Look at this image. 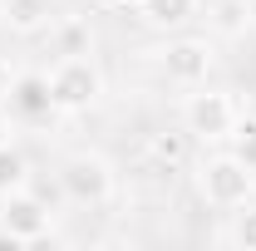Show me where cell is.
<instances>
[{
	"label": "cell",
	"instance_id": "cell-1",
	"mask_svg": "<svg viewBox=\"0 0 256 251\" xmlns=\"http://www.w3.org/2000/svg\"><path fill=\"white\" fill-rule=\"evenodd\" d=\"M44 84H50V108L60 114H89L108 94V79L94 54H60L54 69L44 74Z\"/></svg>",
	"mask_w": 256,
	"mask_h": 251
},
{
	"label": "cell",
	"instance_id": "cell-2",
	"mask_svg": "<svg viewBox=\"0 0 256 251\" xmlns=\"http://www.w3.org/2000/svg\"><path fill=\"white\" fill-rule=\"evenodd\" d=\"M197 197L212 212H232L256 197V168L242 153H207L197 162Z\"/></svg>",
	"mask_w": 256,
	"mask_h": 251
},
{
	"label": "cell",
	"instance_id": "cell-3",
	"mask_svg": "<svg viewBox=\"0 0 256 251\" xmlns=\"http://www.w3.org/2000/svg\"><path fill=\"white\" fill-rule=\"evenodd\" d=\"M54 182H60L64 202H74V207H108L114 202V192H118V172H114V162L94 148H79V153H69L60 162V172H54Z\"/></svg>",
	"mask_w": 256,
	"mask_h": 251
},
{
	"label": "cell",
	"instance_id": "cell-4",
	"mask_svg": "<svg viewBox=\"0 0 256 251\" xmlns=\"http://www.w3.org/2000/svg\"><path fill=\"white\" fill-rule=\"evenodd\" d=\"M182 128H188L197 143H226V138H236V128H242V104L232 89H207V84H197L188 89L182 98Z\"/></svg>",
	"mask_w": 256,
	"mask_h": 251
},
{
	"label": "cell",
	"instance_id": "cell-5",
	"mask_svg": "<svg viewBox=\"0 0 256 251\" xmlns=\"http://www.w3.org/2000/svg\"><path fill=\"white\" fill-rule=\"evenodd\" d=\"M212 64H217V40H212V34H178V40H168V44L158 50L162 79L178 84V89H197V84H207Z\"/></svg>",
	"mask_w": 256,
	"mask_h": 251
},
{
	"label": "cell",
	"instance_id": "cell-6",
	"mask_svg": "<svg viewBox=\"0 0 256 251\" xmlns=\"http://www.w3.org/2000/svg\"><path fill=\"white\" fill-rule=\"evenodd\" d=\"M50 226H54V212H50V202L40 192L20 188V192H10V197H0V242L34 246V242L50 236Z\"/></svg>",
	"mask_w": 256,
	"mask_h": 251
},
{
	"label": "cell",
	"instance_id": "cell-7",
	"mask_svg": "<svg viewBox=\"0 0 256 251\" xmlns=\"http://www.w3.org/2000/svg\"><path fill=\"white\" fill-rule=\"evenodd\" d=\"M212 40H246L256 30V0H202Z\"/></svg>",
	"mask_w": 256,
	"mask_h": 251
},
{
	"label": "cell",
	"instance_id": "cell-8",
	"mask_svg": "<svg viewBox=\"0 0 256 251\" xmlns=\"http://www.w3.org/2000/svg\"><path fill=\"white\" fill-rule=\"evenodd\" d=\"M0 25L15 34H40L54 25V0H0Z\"/></svg>",
	"mask_w": 256,
	"mask_h": 251
},
{
	"label": "cell",
	"instance_id": "cell-9",
	"mask_svg": "<svg viewBox=\"0 0 256 251\" xmlns=\"http://www.w3.org/2000/svg\"><path fill=\"white\" fill-rule=\"evenodd\" d=\"M50 44H54V54H94V25H89V15H60L50 25Z\"/></svg>",
	"mask_w": 256,
	"mask_h": 251
},
{
	"label": "cell",
	"instance_id": "cell-10",
	"mask_svg": "<svg viewBox=\"0 0 256 251\" xmlns=\"http://www.w3.org/2000/svg\"><path fill=\"white\" fill-rule=\"evenodd\" d=\"M188 148H192V133H188V128H158V133H148V158L162 162L168 172L188 162Z\"/></svg>",
	"mask_w": 256,
	"mask_h": 251
},
{
	"label": "cell",
	"instance_id": "cell-11",
	"mask_svg": "<svg viewBox=\"0 0 256 251\" xmlns=\"http://www.w3.org/2000/svg\"><path fill=\"white\" fill-rule=\"evenodd\" d=\"M197 5L202 0H143V20L153 25V30H182L192 15H197Z\"/></svg>",
	"mask_w": 256,
	"mask_h": 251
},
{
	"label": "cell",
	"instance_id": "cell-12",
	"mask_svg": "<svg viewBox=\"0 0 256 251\" xmlns=\"http://www.w3.org/2000/svg\"><path fill=\"white\" fill-rule=\"evenodd\" d=\"M20 188H30V158L15 143H0V197H10Z\"/></svg>",
	"mask_w": 256,
	"mask_h": 251
},
{
	"label": "cell",
	"instance_id": "cell-13",
	"mask_svg": "<svg viewBox=\"0 0 256 251\" xmlns=\"http://www.w3.org/2000/svg\"><path fill=\"white\" fill-rule=\"evenodd\" d=\"M226 246H236V251H256V197L252 202H242V207H232L226 212Z\"/></svg>",
	"mask_w": 256,
	"mask_h": 251
},
{
	"label": "cell",
	"instance_id": "cell-14",
	"mask_svg": "<svg viewBox=\"0 0 256 251\" xmlns=\"http://www.w3.org/2000/svg\"><path fill=\"white\" fill-rule=\"evenodd\" d=\"M15 69H10V60H0V104H10V94H15Z\"/></svg>",
	"mask_w": 256,
	"mask_h": 251
},
{
	"label": "cell",
	"instance_id": "cell-15",
	"mask_svg": "<svg viewBox=\"0 0 256 251\" xmlns=\"http://www.w3.org/2000/svg\"><path fill=\"white\" fill-rule=\"evenodd\" d=\"M0 143H15V118H10V104H0Z\"/></svg>",
	"mask_w": 256,
	"mask_h": 251
},
{
	"label": "cell",
	"instance_id": "cell-16",
	"mask_svg": "<svg viewBox=\"0 0 256 251\" xmlns=\"http://www.w3.org/2000/svg\"><path fill=\"white\" fill-rule=\"evenodd\" d=\"M98 5H114V10H143V0H98Z\"/></svg>",
	"mask_w": 256,
	"mask_h": 251
}]
</instances>
